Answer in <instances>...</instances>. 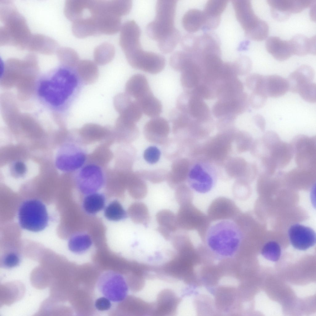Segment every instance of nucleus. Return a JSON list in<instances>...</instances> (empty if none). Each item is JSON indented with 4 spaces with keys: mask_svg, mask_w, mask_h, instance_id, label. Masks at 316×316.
<instances>
[{
    "mask_svg": "<svg viewBox=\"0 0 316 316\" xmlns=\"http://www.w3.org/2000/svg\"><path fill=\"white\" fill-rule=\"evenodd\" d=\"M244 227L239 215L233 219L212 222L202 242L215 255L232 257L239 251L245 239Z\"/></svg>",
    "mask_w": 316,
    "mask_h": 316,
    "instance_id": "nucleus-1",
    "label": "nucleus"
},
{
    "mask_svg": "<svg viewBox=\"0 0 316 316\" xmlns=\"http://www.w3.org/2000/svg\"><path fill=\"white\" fill-rule=\"evenodd\" d=\"M254 155L260 159L263 172L273 175L277 169L288 165L294 152L291 143L282 141L276 132L270 131L258 139Z\"/></svg>",
    "mask_w": 316,
    "mask_h": 316,
    "instance_id": "nucleus-2",
    "label": "nucleus"
},
{
    "mask_svg": "<svg viewBox=\"0 0 316 316\" xmlns=\"http://www.w3.org/2000/svg\"><path fill=\"white\" fill-rule=\"evenodd\" d=\"M177 1L160 0L156 5L155 19L147 26V33L157 42L164 41L176 33L174 20Z\"/></svg>",
    "mask_w": 316,
    "mask_h": 316,
    "instance_id": "nucleus-3",
    "label": "nucleus"
},
{
    "mask_svg": "<svg viewBox=\"0 0 316 316\" xmlns=\"http://www.w3.org/2000/svg\"><path fill=\"white\" fill-rule=\"evenodd\" d=\"M18 218L22 228L33 232L44 230L48 226L49 220L46 206L35 199L27 200L21 204L18 210Z\"/></svg>",
    "mask_w": 316,
    "mask_h": 316,
    "instance_id": "nucleus-4",
    "label": "nucleus"
},
{
    "mask_svg": "<svg viewBox=\"0 0 316 316\" xmlns=\"http://www.w3.org/2000/svg\"><path fill=\"white\" fill-rule=\"evenodd\" d=\"M70 73L66 69H60L49 80L42 81L40 85L39 95L51 104H61L69 93Z\"/></svg>",
    "mask_w": 316,
    "mask_h": 316,
    "instance_id": "nucleus-5",
    "label": "nucleus"
},
{
    "mask_svg": "<svg viewBox=\"0 0 316 316\" xmlns=\"http://www.w3.org/2000/svg\"><path fill=\"white\" fill-rule=\"evenodd\" d=\"M176 215L178 227L185 231H196L202 241L204 240L211 222L206 214L191 202L180 206Z\"/></svg>",
    "mask_w": 316,
    "mask_h": 316,
    "instance_id": "nucleus-6",
    "label": "nucleus"
},
{
    "mask_svg": "<svg viewBox=\"0 0 316 316\" xmlns=\"http://www.w3.org/2000/svg\"><path fill=\"white\" fill-rule=\"evenodd\" d=\"M97 285L101 293L112 301H122L127 296L128 287L126 281L121 274L116 272H104L99 277Z\"/></svg>",
    "mask_w": 316,
    "mask_h": 316,
    "instance_id": "nucleus-7",
    "label": "nucleus"
},
{
    "mask_svg": "<svg viewBox=\"0 0 316 316\" xmlns=\"http://www.w3.org/2000/svg\"><path fill=\"white\" fill-rule=\"evenodd\" d=\"M297 167L316 170V138L300 135L295 137L291 143Z\"/></svg>",
    "mask_w": 316,
    "mask_h": 316,
    "instance_id": "nucleus-8",
    "label": "nucleus"
},
{
    "mask_svg": "<svg viewBox=\"0 0 316 316\" xmlns=\"http://www.w3.org/2000/svg\"><path fill=\"white\" fill-rule=\"evenodd\" d=\"M127 61L133 68L152 74L160 72L165 64V59L162 55L142 48L137 51Z\"/></svg>",
    "mask_w": 316,
    "mask_h": 316,
    "instance_id": "nucleus-9",
    "label": "nucleus"
},
{
    "mask_svg": "<svg viewBox=\"0 0 316 316\" xmlns=\"http://www.w3.org/2000/svg\"><path fill=\"white\" fill-rule=\"evenodd\" d=\"M104 183L103 173L97 165H87L82 168L78 174V187L84 194L88 195L96 192L102 187Z\"/></svg>",
    "mask_w": 316,
    "mask_h": 316,
    "instance_id": "nucleus-10",
    "label": "nucleus"
},
{
    "mask_svg": "<svg viewBox=\"0 0 316 316\" xmlns=\"http://www.w3.org/2000/svg\"><path fill=\"white\" fill-rule=\"evenodd\" d=\"M241 213L239 208L234 201L228 198L221 196L212 201L206 214L212 222L234 219Z\"/></svg>",
    "mask_w": 316,
    "mask_h": 316,
    "instance_id": "nucleus-11",
    "label": "nucleus"
},
{
    "mask_svg": "<svg viewBox=\"0 0 316 316\" xmlns=\"http://www.w3.org/2000/svg\"><path fill=\"white\" fill-rule=\"evenodd\" d=\"M271 15L275 19L283 21L287 19L291 14L301 12L310 6L314 0H269Z\"/></svg>",
    "mask_w": 316,
    "mask_h": 316,
    "instance_id": "nucleus-12",
    "label": "nucleus"
},
{
    "mask_svg": "<svg viewBox=\"0 0 316 316\" xmlns=\"http://www.w3.org/2000/svg\"><path fill=\"white\" fill-rule=\"evenodd\" d=\"M208 168L202 164L197 163L189 170L187 177L189 185L198 193H208L214 186V175Z\"/></svg>",
    "mask_w": 316,
    "mask_h": 316,
    "instance_id": "nucleus-13",
    "label": "nucleus"
},
{
    "mask_svg": "<svg viewBox=\"0 0 316 316\" xmlns=\"http://www.w3.org/2000/svg\"><path fill=\"white\" fill-rule=\"evenodd\" d=\"M232 3L237 19L244 30L245 35L255 30L263 23L264 20L255 14L250 1L233 0Z\"/></svg>",
    "mask_w": 316,
    "mask_h": 316,
    "instance_id": "nucleus-14",
    "label": "nucleus"
},
{
    "mask_svg": "<svg viewBox=\"0 0 316 316\" xmlns=\"http://www.w3.org/2000/svg\"><path fill=\"white\" fill-rule=\"evenodd\" d=\"M170 127L168 121L159 116L152 118L145 125L143 134L149 142L164 144L167 141Z\"/></svg>",
    "mask_w": 316,
    "mask_h": 316,
    "instance_id": "nucleus-15",
    "label": "nucleus"
},
{
    "mask_svg": "<svg viewBox=\"0 0 316 316\" xmlns=\"http://www.w3.org/2000/svg\"><path fill=\"white\" fill-rule=\"evenodd\" d=\"M58 158V166L61 169L67 171H74L81 168L86 159L85 153L74 144L65 145Z\"/></svg>",
    "mask_w": 316,
    "mask_h": 316,
    "instance_id": "nucleus-16",
    "label": "nucleus"
},
{
    "mask_svg": "<svg viewBox=\"0 0 316 316\" xmlns=\"http://www.w3.org/2000/svg\"><path fill=\"white\" fill-rule=\"evenodd\" d=\"M288 235L290 243L295 248L305 250L316 243V234L311 228L300 224L293 225L289 228Z\"/></svg>",
    "mask_w": 316,
    "mask_h": 316,
    "instance_id": "nucleus-17",
    "label": "nucleus"
},
{
    "mask_svg": "<svg viewBox=\"0 0 316 316\" xmlns=\"http://www.w3.org/2000/svg\"><path fill=\"white\" fill-rule=\"evenodd\" d=\"M92 16L95 21L98 34L113 35L120 30L121 17L109 10L99 11L92 15Z\"/></svg>",
    "mask_w": 316,
    "mask_h": 316,
    "instance_id": "nucleus-18",
    "label": "nucleus"
},
{
    "mask_svg": "<svg viewBox=\"0 0 316 316\" xmlns=\"http://www.w3.org/2000/svg\"><path fill=\"white\" fill-rule=\"evenodd\" d=\"M315 73L313 69L307 65H302L289 76L287 81L289 90L293 93H298L305 85L312 82Z\"/></svg>",
    "mask_w": 316,
    "mask_h": 316,
    "instance_id": "nucleus-19",
    "label": "nucleus"
},
{
    "mask_svg": "<svg viewBox=\"0 0 316 316\" xmlns=\"http://www.w3.org/2000/svg\"><path fill=\"white\" fill-rule=\"evenodd\" d=\"M265 48L269 53L279 61L286 60L293 55L289 40H283L278 37H268L266 41Z\"/></svg>",
    "mask_w": 316,
    "mask_h": 316,
    "instance_id": "nucleus-20",
    "label": "nucleus"
},
{
    "mask_svg": "<svg viewBox=\"0 0 316 316\" xmlns=\"http://www.w3.org/2000/svg\"><path fill=\"white\" fill-rule=\"evenodd\" d=\"M288 90L286 79L276 75L264 76L263 91L268 97H280L284 95Z\"/></svg>",
    "mask_w": 316,
    "mask_h": 316,
    "instance_id": "nucleus-21",
    "label": "nucleus"
},
{
    "mask_svg": "<svg viewBox=\"0 0 316 316\" xmlns=\"http://www.w3.org/2000/svg\"><path fill=\"white\" fill-rule=\"evenodd\" d=\"M200 64L194 57L190 58L185 64L181 71L180 79L184 88L190 89L198 85L201 73Z\"/></svg>",
    "mask_w": 316,
    "mask_h": 316,
    "instance_id": "nucleus-22",
    "label": "nucleus"
},
{
    "mask_svg": "<svg viewBox=\"0 0 316 316\" xmlns=\"http://www.w3.org/2000/svg\"><path fill=\"white\" fill-rule=\"evenodd\" d=\"M125 88V93L135 100L152 92L146 77L141 74L132 76L127 82Z\"/></svg>",
    "mask_w": 316,
    "mask_h": 316,
    "instance_id": "nucleus-23",
    "label": "nucleus"
},
{
    "mask_svg": "<svg viewBox=\"0 0 316 316\" xmlns=\"http://www.w3.org/2000/svg\"><path fill=\"white\" fill-rule=\"evenodd\" d=\"M189 163L183 158L176 159L172 163L167 180L169 185L176 188L187 177L189 171Z\"/></svg>",
    "mask_w": 316,
    "mask_h": 316,
    "instance_id": "nucleus-24",
    "label": "nucleus"
},
{
    "mask_svg": "<svg viewBox=\"0 0 316 316\" xmlns=\"http://www.w3.org/2000/svg\"><path fill=\"white\" fill-rule=\"evenodd\" d=\"M289 41L293 54L303 56L316 54L315 36L309 38L303 35L297 34Z\"/></svg>",
    "mask_w": 316,
    "mask_h": 316,
    "instance_id": "nucleus-25",
    "label": "nucleus"
},
{
    "mask_svg": "<svg viewBox=\"0 0 316 316\" xmlns=\"http://www.w3.org/2000/svg\"><path fill=\"white\" fill-rule=\"evenodd\" d=\"M316 179V170L297 167L285 172V182L300 185H314Z\"/></svg>",
    "mask_w": 316,
    "mask_h": 316,
    "instance_id": "nucleus-26",
    "label": "nucleus"
},
{
    "mask_svg": "<svg viewBox=\"0 0 316 316\" xmlns=\"http://www.w3.org/2000/svg\"><path fill=\"white\" fill-rule=\"evenodd\" d=\"M76 67L77 75L84 84L90 85L97 81L99 71L95 62L89 60H80Z\"/></svg>",
    "mask_w": 316,
    "mask_h": 316,
    "instance_id": "nucleus-27",
    "label": "nucleus"
},
{
    "mask_svg": "<svg viewBox=\"0 0 316 316\" xmlns=\"http://www.w3.org/2000/svg\"><path fill=\"white\" fill-rule=\"evenodd\" d=\"M72 30L74 35L79 38L98 34L94 19L90 15L73 22Z\"/></svg>",
    "mask_w": 316,
    "mask_h": 316,
    "instance_id": "nucleus-28",
    "label": "nucleus"
},
{
    "mask_svg": "<svg viewBox=\"0 0 316 316\" xmlns=\"http://www.w3.org/2000/svg\"><path fill=\"white\" fill-rule=\"evenodd\" d=\"M205 21L203 11L192 9L187 11L182 19L183 26L188 32L192 33L202 29Z\"/></svg>",
    "mask_w": 316,
    "mask_h": 316,
    "instance_id": "nucleus-29",
    "label": "nucleus"
},
{
    "mask_svg": "<svg viewBox=\"0 0 316 316\" xmlns=\"http://www.w3.org/2000/svg\"><path fill=\"white\" fill-rule=\"evenodd\" d=\"M135 100L138 103L143 113L149 117L153 118L159 116L162 112V104L154 96L152 92L139 99Z\"/></svg>",
    "mask_w": 316,
    "mask_h": 316,
    "instance_id": "nucleus-30",
    "label": "nucleus"
},
{
    "mask_svg": "<svg viewBox=\"0 0 316 316\" xmlns=\"http://www.w3.org/2000/svg\"><path fill=\"white\" fill-rule=\"evenodd\" d=\"M156 219L159 227L158 230L163 231L171 234L178 227L176 216L168 210H163L156 214Z\"/></svg>",
    "mask_w": 316,
    "mask_h": 316,
    "instance_id": "nucleus-31",
    "label": "nucleus"
},
{
    "mask_svg": "<svg viewBox=\"0 0 316 316\" xmlns=\"http://www.w3.org/2000/svg\"><path fill=\"white\" fill-rule=\"evenodd\" d=\"M115 50L110 43H104L96 47L94 51V62L100 65L106 64L110 62L114 57Z\"/></svg>",
    "mask_w": 316,
    "mask_h": 316,
    "instance_id": "nucleus-32",
    "label": "nucleus"
},
{
    "mask_svg": "<svg viewBox=\"0 0 316 316\" xmlns=\"http://www.w3.org/2000/svg\"><path fill=\"white\" fill-rule=\"evenodd\" d=\"M105 198L102 194L96 192L88 194L84 198L83 208L90 214H95L102 210L105 206Z\"/></svg>",
    "mask_w": 316,
    "mask_h": 316,
    "instance_id": "nucleus-33",
    "label": "nucleus"
},
{
    "mask_svg": "<svg viewBox=\"0 0 316 316\" xmlns=\"http://www.w3.org/2000/svg\"><path fill=\"white\" fill-rule=\"evenodd\" d=\"M228 2L223 0H208L203 11L205 17L211 20L221 19V15L226 8Z\"/></svg>",
    "mask_w": 316,
    "mask_h": 316,
    "instance_id": "nucleus-34",
    "label": "nucleus"
},
{
    "mask_svg": "<svg viewBox=\"0 0 316 316\" xmlns=\"http://www.w3.org/2000/svg\"><path fill=\"white\" fill-rule=\"evenodd\" d=\"M92 244L90 237L85 234H79L73 236L68 242V247L72 252L76 254L83 253L88 250Z\"/></svg>",
    "mask_w": 316,
    "mask_h": 316,
    "instance_id": "nucleus-35",
    "label": "nucleus"
},
{
    "mask_svg": "<svg viewBox=\"0 0 316 316\" xmlns=\"http://www.w3.org/2000/svg\"><path fill=\"white\" fill-rule=\"evenodd\" d=\"M87 0H68L65 5L64 13L67 18L73 22L81 17L85 9Z\"/></svg>",
    "mask_w": 316,
    "mask_h": 316,
    "instance_id": "nucleus-36",
    "label": "nucleus"
},
{
    "mask_svg": "<svg viewBox=\"0 0 316 316\" xmlns=\"http://www.w3.org/2000/svg\"><path fill=\"white\" fill-rule=\"evenodd\" d=\"M129 213L133 221L137 224L147 223L149 218L148 208L144 203L135 202L130 207Z\"/></svg>",
    "mask_w": 316,
    "mask_h": 316,
    "instance_id": "nucleus-37",
    "label": "nucleus"
},
{
    "mask_svg": "<svg viewBox=\"0 0 316 316\" xmlns=\"http://www.w3.org/2000/svg\"><path fill=\"white\" fill-rule=\"evenodd\" d=\"M134 198L139 200L144 198L148 192L147 185L144 180L136 173L133 175L130 189Z\"/></svg>",
    "mask_w": 316,
    "mask_h": 316,
    "instance_id": "nucleus-38",
    "label": "nucleus"
},
{
    "mask_svg": "<svg viewBox=\"0 0 316 316\" xmlns=\"http://www.w3.org/2000/svg\"><path fill=\"white\" fill-rule=\"evenodd\" d=\"M104 215L108 219L113 221H118L125 218L126 213L120 203L117 201H113L105 208Z\"/></svg>",
    "mask_w": 316,
    "mask_h": 316,
    "instance_id": "nucleus-39",
    "label": "nucleus"
},
{
    "mask_svg": "<svg viewBox=\"0 0 316 316\" xmlns=\"http://www.w3.org/2000/svg\"><path fill=\"white\" fill-rule=\"evenodd\" d=\"M142 114L137 102L132 100L119 116L127 121L135 123L140 119Z\"/></svg>",
    "mask_w": 316,
    "mask_h": 316,
    "instance_id": "nucleus-40",
    "label": "nucleus"
},
{
    "mask_svg": "<svg viewBox=\"0 0 316 316\" xmlns=\"http://www.w3.org/2000/svg\"><path fill=\"white\" fill-rule=\"evenodd\" d=\"M58 54L61 62L69 68L76 67L80 61L77 53L71 48H61L59 50Z\"/></svg>",
    "mask_w": 316,
    "mask_h": 316,
    "instance_id": "nucleus-41",
    "label": "nucleus"
},
{
    "mask_svg": "<svg viewBox=\"0 0 316 316\" xmlns=\"http://www.w3.org/2000/svg\"><path fill=\"white\" fill-rule=\"evenodd\" d=\"M168 173L165 170L158 169L139 171L136 173L144 180L152 183H158L167 180Z\"/></svg>",
    "mask_w": 316,
    "mask_h": 316,
    "instance_id": "nucleus-42",
    "label": "nucleus"
},
{
    "mask_svg": "<svg viewBox=\"0 0 316 316\" xmlns=\"http://www.w3.org/2000/svg\"><path fill=\"white\" fill-rule=\"evenodd\" d=\"M261 254L265 258L268 260L274 262L277 261L281 255L280 247L276 242H269L263 247Z\"/></svg>",
    "mask_w": 316,
    "mask_h": 316,
    "instance_id": "nucleus-43",
    "label": "nucleus"
},
{
    "mask_svg": "<svg viewBox=\"0 0 316 316\" xmlns=\"http://www.w3.org/2000/svg\"><path fill=\"white\" fill-rule=\"evenodd\" d=\"M238 103L235 100L220 102L214 106L213 112L216 117H220L234 111L237 107Z\"/></svg>",
    "mask_w": 316,
    "mask_h": 316,
    "instance_id": "nucleus-44",
    "label": "nucleus"
},
{
    "mask_svg": "<svg viewBox=\"0 0 316 316\" xmlns=\"http://www.w3.org/2000/svg\"><path fill=\"white\" fill-rule=\"evenodd\" d=\"M175 196L180 206L193 202V197L191 191L184 185L181 184L176 188Z\"/></svg>",
    "mask_w": 316,
    "mask_h": 316,
    "instance_id": "nucleus-45",
    "label": "nucleus"
},
{
    "mask_svg": "<svg viewBox=\"0 0 316 316\" xmlns=\"http://www.w3.org/2000/svg\"><path fill=\"white\" fill-rule=\"evenodd\" d=\"M306 101L315 103L316 101V85L313 82L305 85L300 88L298 92Z\"/></svg>",
    "mask_w": 316,
    "mask_h": 316,
    "instance_id": "nucleus-46",
    "label": "nucleus"
},
{
    "mask_svg": "<svg viewBox=\"0 0 316 316\" xmlns=\"http://www.w3.org/2000/svg\"><path fill=\"white\" fill-rule=\"evenodd\" d=\"M21 258L19 254L14 252H10L5 254L1 259V266L10 269L19 266L21 262Z\"/></svg>",
    "mask_w": 316,
    "mask_h": 316,
    "instance_id": "nucleus-47",
    "label": "nucleus"
},
{
    "mask_svg": "<svg viewBox=\"0 0 316 316\" xmlns=\"http://www.w3.org/2000/svg\"><path fill=\"white\" fill-rule=\"evenodd\" d=\"M132 100L131 97L124 93H120L114 98L113 104L116 110L121 114Z\"/></svg>",
    "mask_w": 316,
    "mask_h": 316,
    "instance_id": "nucleus-48",
    "label": "nucleus"
},
{
    "mask_svg": "<svg viewBox=\"0 0 316 316\" xmlns=\"http://www.w3.org/2000/svg\"><path fill=\"white\" fill-rule=\"evenodd\" d=\"M264 76L258 73L250 75L247 80L248 87L253 92H262V89Z\"/></svg>",
    "mask_w": 316,
    "mask_h": 316,
    "instance_id": "nucleus-49",
    "label": "nucleus"
},
{
    "mask_svg": "<svg viewBox=\"0 0 316 316\" xmlns=\"http://www.w3.org/2000/svg\"><path fill=\"white\" fill-rule=\"evenodd\" d=\"M160 154V151L157 147L151 146L145 150L143 156L145 160L148 163L153 164L156 163L159 161Z\"/></svg>",
    "mask_w": 316,
    "mask_h": 316,
    "instance_id": "nucleus-50",
    "label": "nucleus"
},
{
    "mask_svg": "<svg viewBox=\"0 0 316 316\" xmlns=\"http://www.w3.org/2000/svg\"><path fill=\"white\" fill-rule=\"evenodd\" d=\"M267 97V96L262 92H253L250 98V102L252 106L256 109L262 108L265 104Z\"/></svg>",
    "mask_w": 316,
    "mask_h": 316,
    "instance_id": "nucleus-51",
    "label": "nucleus"
},
{
    "mask_svg": "<svg viewBox=\"0 0 316 316\" xmlns=\"http://www.w3.org/2000/svg\"><path fill=\"white\" fill-rule=\"evenodd\" d=\"M95 306L99 311H103L109 310L111 306L110 300L105 297H100L95 301Z\"/></svg>",
    "mask_w": 316,
    "mask_h": 316,
    "instance_id": "nucleus-52",
    "label": "nucleus"
},
{
    "mask_svg": "<svg viewBox=\"0 0 316 316\" xmlns=\"http://www.w3.org/2000/svg\"><path fill=\"white\" fill-rule=\"evenodd\" d=\"M256 123L258 127L262 131H264L265 127V122L262 116L258 114L255 117Z\"/></svg>",
    "mask_w": 316,
    "mask_h": 316,
    "instance_id": "nucleus-53",
    "label": "nucleus"
}]
</instances>
